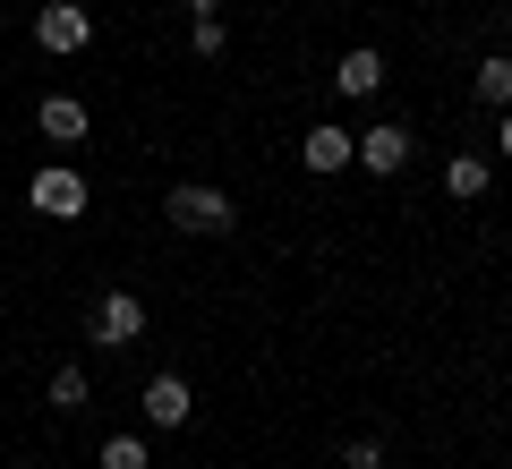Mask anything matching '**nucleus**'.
<instances>
[{
	"instance_id": "obj_1",
	"label": "nucleus",
	"mask_w": 512,
	"mask_h": 469,
	"mask_svg": "<svg viewBox=\"0 0 512 469\" xmlns=\"http://www.w3.org/2000/svg\"><path fill=\"white\" fill-rule=\"evenodd\" d=\"M163 214L180 222V231L214 239V231H231V222H239V205L222 197V188H205V180H180V188H171V197H163Z\"/></svg>"
},
{
	"instance_id": "obj_2",
	"label": "nucleus",
	"mask_w": 512,
	"mask_h": 469,
	"mask_svg": "<svg viewBox=\"0 0 512 469\" xmlns=\"http://www.w3.org/2000/svg\"><path fill=\"white\" fill-rule=\"evenodd\" d=\"M86 342L94 350H128V342H146V299L137 290H103L86 316Z\"/></svg>"
},
{
	"instance_id": "obj_3",
	"label": "nucleus",
	"mask_w": 512,
	"mask_h": 469,
	"mask_svg": "<svg viewBox=\"0 0 512 469\" xmlns=\"http://www.w3.org/2000/svg\"><path fill=\"white\" fill-rule=\"evenodd\" d=\"M26 197H35L43 222H77V214H86V171L52 163V171H35V180H26Z\"/></svg>"
},
{
	"instance_id": "obj_4",
	"label": "nucleus",
	"mask_w": 512,
	"mask_h": 469,
	"mask_svg": "<svg viewBox=\"0 0 512 469\" xmlns=\"http://www.w3.org/2000/svg\"><path fill=\"white\" fill-rule=\"evenodd\" d=\"M350 163H359V171H376V180H393V171L410 163V128H402V120H376V128H359Z\"/></svg>"
},
{
	"instance_id": "obj_5",
	"label": "nucleus",
	"mask_w": 512,
	"mask_h": 469,
	"mask_svg": "<svg viewBox=\"0 0 512 469\" xmlns=\"http://www.w3.org/2000/svg\"><path fill=\"white\" fill-rule=\"evenodd\" d=\"M35 43H43V52H86L94 18L77 9V0H43V9H35Z\"/></svg>"
},
{
	"instance_id": "obj_6",
	"label": "nucleus",
	"mask_w": 512,
	"mask_h": 469,
	"mask_svg": "<svg viewBox=\"0 0 512 469\" xmlns=\"http://www.w3.org/2000/svg\"><path fill=\"white\" fill-rule=\"evenodd\" d=\"M35 128H43L52 145H77V137H86V103H77V94H43Z\"/></svg>"
},
{
	"instance_id": "obj_7",
	"label": "nucleus",
	"mask_w": 512,
	"mask_h": 469,
	"mask_svg": "<svg viewBox=\"0 0 512 469\" xmlns=\"http://www.w3.org/2000/svg\"><path fill=\"white\" fill-rule=\"evenodd\" d=\"M146 418H154V427H188V418H197L188 384H180V376H154V384H146Z\"/></svg>"
},
{
	"instance_id": "obj_8",
	"label": "nucleus",
	"mask_w": 512,
	"mask_h": 469,
	"mask_svg": "<svg viewBox=\"0 0 512 469\" xmlns=\"http://www.w3.org/2000/svg\"><path fill=\"white\" fill-rule=\"evenodd\" d=\"M350 145H359L350 128H308V145H299V163H308V171H342V163H350Z\"/></svg>"
},
{
	"instance_id": "obj_9",
	"label": "nucleus",
	"mask_w": 512,
	"mask_h": 469,
	"mask_svg": "<svg viewBox=\"0 0 512 469\" xmlns=\"http://www.w3.org/2000/svg\"><path fill=\"white\" fill-rule=\"evenodd\" d=\"M333 86H342V94H376V86H384V60L367 52V43H359V52H342V69H333Z\"/></svg>"
},
{
	"instance_id": "obj_10",
	"label": "nucleus",
	"mask_w": 512,
	"mask_h": 469,
	"mask_svg": "<svg viewBox=\"0 0 512 469\" xmlns=\"http://www.w3.org/2000/svg\"><path fill=\"white\" fill-rule=\"evenodd\" d=\"M470 86H478V103H487V111H512V60H504V52H495V60H478V77H470Z\"/></svg>"
},
{
	"instance_id": "obj_11",
	"label": "nucleus",
	"mask_w": 512,
	"mask_h": 469,
	"mask_svg": "<svg viewBox=\"0 0 512 469\" xmlns=\"http://www.w3.org/2000/svg\"><path fill=\"white\" fill-rule=\"evenodd\" d=\"M444 197H487V163H478V154H453V163H444Z\"/></svg>"
},
{
	"instance_id": "obj_12",
	"label": "nucleus",
	"mask_w": 512,
	"mask_h": 469,
	"mask_svg": "<svg viewBox=\"0 0 512 469\" xmlns=\"http://www.w3.org/2000/svg\"><path fill=\"white\" fill-rule=\"evenodd\" d=\"M77 401H86V367H60L52 376V410H77Z\"/></svg>"
},
{
	"instance_id": "obj_13",
	"label": "nucleus",
	"mask_w": 512,
	"mask_h": 469,
	"mask_svg": "<svg viewBox=\"0 0 512 469\" xmlns=\"http://www.w3.org/2000/svg\"><path fill=\"white\" fill-rule=\"evenodd\" d=\"M103 469H146V444H137V435H111V444H103Z\"/></svg>"
},
{
	"instance_id": "obj_14",
	"label": "nucleus",
	"mask_w": 512,
	"mask_h": 469,
	"mask_svg": "<svg viewBox=\"0 0 512 469\" xmlns=\"http://www.w3.org/2000/svg\"><path fill=\"white\" fill-rule=\"evenodd\" d=\"M188 43H197V52L214 60V52H222V9H205V18H197V35H188Z\"/></svg>"
},
{
	"instance_id": "obj_15",
	"label": "nucleus",
	"mask_w": 512,
	"mask_h": 469,
	"mask_svg": "<svg viewBox=\"0 0 512 469\" xmlns=\"http://www.w3.org/2000/svg\"><path fill=\"white\" fill-rule=\"evenodd\" d=\"M350 469H384V444H376V435H359V444H350Z\"/></svg>"
},
{
	"instance_id": "obj_16",
	"label": "nucleus",
	"mask_w": 512,
	"mask_h": 469,
	"mask_svg": "<svg viewBox=\"0 0 512 469\" xmlns=\"http://www.w3.org/2000/svg\"><path fill=\"white\" fill-rule=\"evenodd\" d=\"M495 137H504V163H512V111H504V128H495Z\"/></svg>"
},
{
	"instance_id": "obj_17",
	"label": "nucleus",
	"mask_w": 512,
	"mask_h": 469,
	"mask_svg": "<svg viewBox=\"0 0 512 469\" xmlns=\"http://www.w3.org/2000/svg\"><path fill=\"white\" fill-rule=\"evenodd\" d=\"M188 9H197V18H205V9H222V0H188Z\"/></svg>"
}]
</instances>
